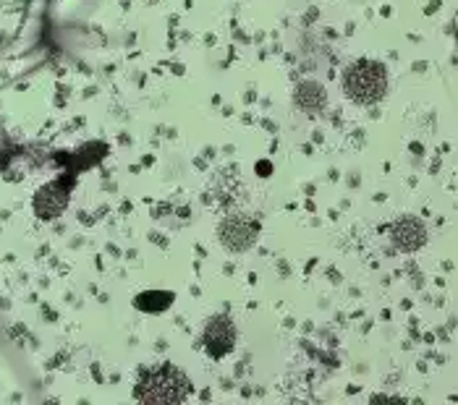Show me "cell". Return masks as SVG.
Instances as JSON below:
<instances>
[{
  "label": "cell",
  "mask_w": 458,
  "mask_h": 405,
  "mask_svg": "<svg viewBox=\"0 0 458 405\" xmlns=\"http://www.w3.org/2000/svg\"><path fill=\"white\" fill-rule=\"evenodd\" d=\"M191 395V382L189 376L171 367V364H163L157 369H149V372L141 374L140 384L134 390V398L140 403H183L186 398Z\"/></svg>",
  "instance_id": "1"
},
{
  "label": "cell",
  "mask_w": 458,
  "mask_h": 405,
  "mask_svg": "<svg viewBox=\"0 0 458 405\" xmlns=\"http://www.w3.org/2000/svg\"><path fill=\"white\" fill-rule=\"evenodd\" d=\"M344 92L356 105H375L388 92V71L377 61H353L344 71Z\"/></svg>",
  "instance_id": "2"
},
{
  "label": "cell",
  "mask_w": 458,
  "mask_h": 405,
  "mask_svg": "<svg viewBox=\"0 0 458 405\" xmlns=\"http://www.w3.org/2000/svg\"><path fill=\"white\" fill-rule=\"evenodd\" d=\"M202 342H205V350L208 356L220 361L225 359L228 353H233L236 348V325L228 314H217L212 316L205 327V335H202Z\"/></svg>",
  "instance_id": "3"
},
{
  "label": "cell",
  "mask_w": 458,
  "mask_h": 405,
  "mask_svg": "<svg viewBox=\"0 0 458 405\" xmlns=\"http://www.w3.org/2000/svg\"><path fill=\"white\" fill-rule=\"evenodd\" d=\"M217 236H220V243L228 251H247L259 236V223L247 217V215H233L220 225Z\"/></svg>",
  "instance_id": "4"
},
{
  "label": "cell",
  "mask_w": 458,
  "mask_h": 405,
  "mask_svg": "<svg viewBox=\"0 0 458 405\" xmlns=\"http://www.w3.org/2000/svg\"><path fill=\"white\" fill-rule=\"evenodd\" d=\"M71 186L66 181H53L45 189H39L35 197V212L42 220H55L64 215V209L69 207Z\"/></svg>",
  "instance_id": "5"
},
{
  "label": "cell",
  "mask_w": 458,
  "mask_h": 405,
  "mask_svg": "<svg viewBox=\"0 0 458 405\" xmlns=\"http://www.w3.org/2000/svg\"><path fill=\"white\" fill-rule=\"evenodd\" d=\"M390 238H393L395 249H401V251H417L420 246H424L427 231H424V225L417 217H401L398 223H393Z\"/></svg>",
  "instance_id": "6"
},
{
  "label": "cell",
  "mask_w": 458,
  "mask_h": 405,
  "mask_svg": "<svg viewBox=\"0 0 458 405\" xmlns=\"http://www.w3.org/2000/svg\"><path fill=\"white\" fill-rule=\"evenodd\" d=\"M325 89L319 87L318 81H301L299 87H296V105L304 110V113H310V115H315L319 113L322 107H325Z\"/></svg>",
  "instance_id": "7"
},
{
  "label": "cell",
  "mask_w": 458,
  "mask_h": 405,
  "mask_svg": "<svg viewBox=\"0 0 458 405\" xmlns=\"http://www.w3.org/2000/svg\"><path fill=\"white\" fill-rule=\"evenodd\" d=\"M171 304H174V293H165V291H152V293L137 296V308H144V311H165Z\"/></svg>",
  "instance_id": "8"
}]
</instances>
